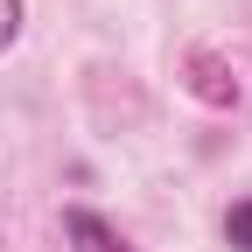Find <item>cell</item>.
Segmentation results:
<instances>
[{
    "label": "cell",
    "instance_id": "cell-3",
    "mask_svg": "<svg viewBox=\"0 0 252 252\" xmlns=\"http://www.w3.org/2000/svg\"><path fill=\"white\" fill-rule=\"evenodd\" d=\"M196 91H203L210 105H231V98H238L231 84H217V63H210V56H196Z\"/></svg>",
    "mask_w": 252,
    "mask_h": 252
},
{
    "label": "cell",
    "instance_id": "cell-1",
    "mask_svg": "<svg viewBox=\"0 0 252 252\" xmlns=\"http://www.w3.org/2000/svg\"><path fill=\"white\" fill-rule=\"evenodd\" d=\"M63 238H70V252H133L98 210H84V203H70L63 210Z\"/></svg>",
    "mask_w": 252,
    "mask_h": 252
},
{
    "label": "cell",
    "instance_id": "cell-2",
    "mask_svg": "<svg viewBox=\"0 0 252 252\" xmlns=\"http://www.w3.org/2000/svg\"><path fill=\"white\" fill-rule=\"evenodd\" d=\"M224 238H231V252H252V203L224 210Z\"/></svg>",
    "mask_w": 252,
    "mask_h": 252
},
{
    "label": "cell",
    "instance_id": "cell-4",
    "mask_svg": "<svg viewBox=\"0 0 252 252\" xmlns=\"http://www.w3.org/2000/svg\"><path fill=\"white\" fill-rule=\"evenodd\" d=\"M21 35V0H0V49H14Z\"/></svg>",
    "mask_w": 252,
    "mask_h": 252
}]
</instances>
